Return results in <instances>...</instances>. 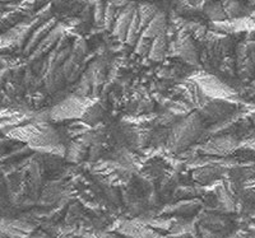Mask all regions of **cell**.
<instances>
[{
  "label": "cell",
  "instance_id": "cell-1",
  "mask_svg": "<svg viewBox=\"0 0 255 238\" xmlns=\"http://www.w3.org/2000/svg\"><path fill=\"white\" fill-rule=\"evenodd\" d=\"M92 105H86V102L78 99L77 97L70 98L68 101L63 102L61 105L55 107L52 116L54 117H60V119H67V117H76V116H84V112H87L88 107Z\"/></svg>",
  "mask_w": 255,
  "mask_h": 238
},
{
  "label": "cell",
  "instance_id": "cell-4",
  "mask_svg": "<svg viewBox=\"0 0 255 238\" xmlns=\"http://www.w3.org/2000/svg\"><path fill=\"white\" fill-rule=\"evenodd\" d=\"M165 53V38L162 35L157 36L151 49V58L152 59H161L162 54Z\"/></svg>",
  "mask_w": 255,
  "mask_h": 238
},
{
  "label": "cell",
  "instance_id": "cell-3",
  "mask_svg": "<svg viewBox=\"0 0 255 238\" xmlns=\"http://www.w3.org/2000/svg\"><path fill=\"white\" fill-rule=\"evenodd\" d=\"M163 27H165V15H163L162 13H159V14L157 13V14L152 18L151 22L148 23V27L143 36L149 38L154 37V36L157 37V36L161 35Z\"/></svg>",
  "mask_w": 255,
  "mask_h": 238
},
{
  "label": "cell",
  "instance_id": "cell-2",
  "mask_svg": "<svg viewBox=\"0 0 255 238\" xmlns=\"http://www.w3.org/2000/svg\"><path fill=\"white\" fill-rule=\"evenodd\" d=\"M133 6H129V8L125 9L124 12L120 14V17H118L114 33L119 36L120 38L125 37V35L128 33V29H129V26H130L131 23L130 18H133Z\"/></svg>",
  "mask_w": 255,
  "mask_h": 238
}]
</instances>
